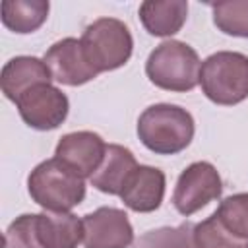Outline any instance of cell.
<instances>
[{"label": "cell", "mask_w": 248, "mask_h": 248, "mask_svg": "<svg viewBox=\"0 0 248 248\" xmlns=\"http://www.w3.org/2000/svg\"><path fill=\"white\" fill-rule=\"evenodd\" d=\"M52 76L43 58L37 56H16L10 58L0 74V87L6 99L16 103L25 91L39 83H50Z\"/></svg>", "instance_id": "cell-12"}, {"label": "cell", "mask_w": 248, "mask_h": 248, "mask_svg": "<svg viewBox=\"0 0 248 248\" xmlns=\"http://www.w3.org/2000/svg\"><path fill=\"white\" fill-rule=\"evenodd\" d=\"M196 124L192 114L170 103L147 107L138 118V138L155 155H176L194 140Z\"/></svg>", "instance_id": "cell-1"}, {"label": "cell", "mask_w": 248, "mask_h": 248, "mask_svg": "<svg viewBox=\"0 0 248 248\" xmlns=\"http://www.w3.org/2000/svg\"><path fill=\"white\" fill-rule=\"evenodd\" d=\"M79 41L97 74L122 68L134 50V39L128 25L116 17L95 19L85 27Z\"/></svg>", "instance_id": "cell-5"}, {"label": "cell", "mask_w": 248, "mask_h": 248, "mask_svg": "<svg viewBox=\"0 0 248 248\" xmlns=\"http://www.w3.org/2000/svg\"><path fill=\"white\" fill-rule=\"evenodd\" d=\"M2 23L19 35L37 31L48 17L50 4L46 0H4L2 6Z\"/></svg>", "instance_id": "cell-16"}, {"label": "cell", "mask_w": 248, "mask_h": 248, "mask_svg": "<svg viewBox=\"0 0 248 248\" xmlns=\"http://www.w3.org/2000/svg\"><path fill=\"white\" fill-rule=\"evenodd\" d=\"M130 248H200L196 240V225L190 221L178 227H159L145 231Z\"/></svg>", "instance_id": "cell-17"}, {"label": "cell", "mask_w": 248, "mask_h": 248, "mask_svg": "<svg viewBox=\"0 0 248 248\" xmlns=\"http://www.w3.org/2000/svg\"><path fill=\"white\" fill-rule=\"evenodd\" d=\"M202 60L198 52L182 41H163L151 50L145 62L149 81L165 91L186 93L200 83Z\"/></svg>", "instance_id": "cell-3"}, {"label": "cell", "mask_w": 248, "mask_h": 248, "mask_svg": "<svg viewBox=\"0 0 248 248\" xmlns=\"http://www.w3.org/2000/svg\"><path fill=\"white\" fill-rule=\"evenodd\" d=\"M37 227L45 248H78L83 242V223L70 211L37 213Z\"/></svg>", "instance_id": "cell-15"}, {"label": "cell", "mask_w": 248, "mask_h": 248, "mask_svg": "<svg viewBox=\"0 0 248 248\" xmlns=\"http://www.w3.org/2000/svg\"><path fill=\"white\" fill-rule=\"evenodd\" d=\"M196 240L200 248H248V240H240L225 231L213 213L196 223Z\"/></svg>", "instance_id": "cell-20"}, {"label": "cell", "mask_w": 248, "mask_h": 248, "mask_svg": "<svg viewBox=\"0 0 248 248\" xmlns=\"http://www.w3.org/2000/svg\"><path fill=\"white\" fill-rule=\"evenodd\" d=\"M200 85L203 95L223 107L248 99V56L234 50H219L202 62Z\"/></svg>", "instance_id": "cell-4"}, {"label": "cell", "mask_w": 248, "mask_h": 248, "mask_svg": "<svg viewBox=\"0 0 248 248\" xmlns=\"http://www.w3.org/2000/svg\"><path fill=\"white\" fill-rule=\"evenodd\" d=\"M143 29L153 37L176 35L188 17L186 0H147L138 10Z\"/></svg>", "instance_id": "cell-14"}, {"label": "cell", "mask_w": 248, "mask_h": 248, "mask_svg": "<svg viewBox=\"0 0 248 248\" xmlns=\"http://www.w3.org/2000/svg\"><path fill=\"white\" fill-rule=\"evenodd\" d=\"M16 107L19 110L21 120L39 132L56 130L68 116L70 101L66 93H62L52 83H39L25 91L17 101Z\"/></svg>", "instance_id": "cell-7"}, {"label": "cell", "mask_w": 248, "mask_h": 248, "mask_svg": "<svg viewBox=\"0 0 248 248\" xmlns=\"http://www.w3.org/2000/svg\"><path fill=\"white\" fill-rule=\"evenodd\" d=\"M165 186L167 178L161 169L140 165L126 182L120 200L128 209L136 213H151L161 207L165 198Z\"/></svg>", "instance_id": "cell-11"}, {"label": "cell", "mask_w": 248, "mask_h": 248, "mask_svg": "<svg viewBox=\"0 0 248 248\" xmlns=\"http://www.w3.org/2000/svg\"><path fill=\"white\" fill-rule=\"evenodd\" d=\"M31 200L45 211L66 213L85 198V178L78 176L56 157L39 163L27 176Z\"/></svg>", "instance_id": "cell-2"}, {"label": "cell", "mask_w": 248, "mask_h": 248, "mask_svg": "<svg viewBox=\"0 0 248 248\" xmlns=\"http://www.w3.org/2000/svg\"><path fill=\"white\" fill-rule=\"evenodd\" d=\"M107 143L105 140L89 130L70 132L60 138L56 143L54 157L62 161L81 178H91L105 159Z\"/></svg>", "instance_id": "cell-10"}, {"label": "cell", "mask_w": 248, "mask_h": 248, "mask_svg": "<svg viewBox=\"0 0 248 248\" xmlns=\"http://www.w3.org/2000/svg\"><path fill=\"white\" fill-rule=\"evenodd\" d=\"M85 248H130L134 229L128 213L118 207L103 205L81 217Z\"/></svg>", "instance_id": "cell-8"}, {"label": "cell", "mask_w": 248, "mask_h": 248, "mask_svg": "<svg viewBox=\"0 0 248 248\" xmlns=\"http://www.w3.org/2000/svg\"><path fill=\"white\" fill-rule=\"evenodd\" d=\"M221 194L223 182L217 169L207 161H196L180 172L172 192V205L180 215L190 217L209 202L219 200Z\"/></svg>", "instance_id": "cell-6"}, {"label": "cell", "mask_w": 248, "mask_h": 248, "mask_svg": "<svg viewBox=\"0 0 248 248\" xmlns=\"http://www.w3.org/2000/svg\"><path fill=\"white\" fill-rule=\"evenodd\" d=\"M6 248H45L39 236L37 213H23L16 217L4 232Z\"/></svg>", "instance_id": "cell-21"}, {"label": "cell", "mask_w": 248, "mask_h": 248, "mask_svg": "<svg viewBox=\"0 0 248 248\" xmlns=\"http://www.w3.org/2000/svg\"><path fill=\"white\" fill-rule=\"evenodd\" d=\"M43 60L50 70L52 79L68 87H79L99 76L83 52L81 41L76 37L56 41L52 46H48Z\"/></svg>", "instance_id": "cell-9"}, {"label": "cell", "mask_w": 248, "mask_h": 248, "mask_svg": "<svg viewBox=\"0 0 248 248\" xmlns=\"http://www.w3.org/2000/svg\"><path fill=\"white\" fill-rule=\"evenodd\" d=\"M213 215L223 225V229L229 231L232 236L248 240V192L225 198L213 211Z\"/></svg>", "instance_id": "cell-19"}, {"label": "cell", "mask_w": 248, "mask_h": 248, "mask_svg": "<svg viewBox=\"0 0 248 248\" xmlns=\"http://www.w3.org/2000/svg\"><path fill=\"white\" fill-rule=\"evenodd\" d=\"M215 27L231 37L248 39V0H225L209 4Z\"/></svg>", "instance_id": "cell-18"}, {"label": "cell", "mask_w": 248, "mask_h": 248, "mask_svg": "<svg viewBox=\"0 0 248 248\" xmlns=\"http://www.w3.org/2000/svg\"><path fill=\"white\" fill-rule=\"evenodd\" d=\"M138 167L140 165L128 147L118 145V143H108L101 167L89 180L93 188H97L99 192L120 196L126 182L130 180V176L134 174Z\"/></svg>", "instance_id": "cell-13"}]
</instances>
